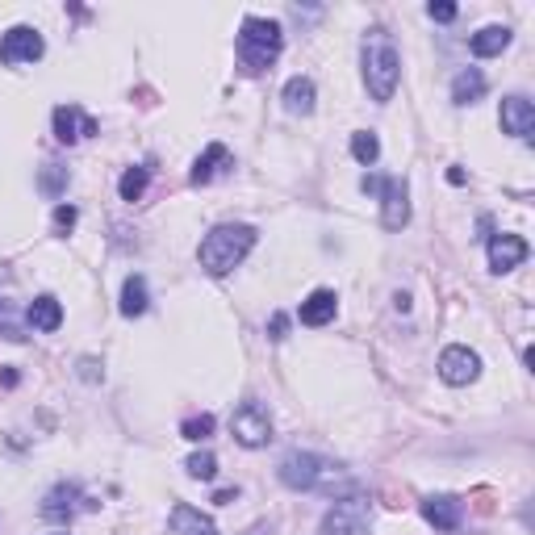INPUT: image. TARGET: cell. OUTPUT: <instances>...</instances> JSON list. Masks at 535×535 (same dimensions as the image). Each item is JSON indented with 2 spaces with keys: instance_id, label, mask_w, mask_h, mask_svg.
<instances>
[{
  "instance_id": "34",
  "label": "cell",
  "mask_w": 535,
  "mask_h": 535,
  "mask_svg": "<svg viewBox=\"0 0 535 535\" xmlns=\"http://www.w3.org/2000/svg\"><path fill=\"white\" fill-rule=\"evenodd\" d=\"M59 535H67V531H59Z\"/></svg>"
},
{
  "instance_id": "8",
  "label": "cell",
  "mask_w": 535,
  "mask_h": 535,
  "mask_svg": "<svg viewBox=\"0 0 535 535\" xmlns=\"http://www.w3.org/2000/svg\"><path fill=\"white\" fill-rule=\"evenodd\" d=\"M439 377L448 385H473L481 377V356L473 347L452 343V347H444V356H439Z\"/></svg>"
},
{
  "instance_id": "10",
  "label": "cell",
  "mask_w": 535,
  "mask_h": 535,
  "mask_svg": "<svg viewBox=\"0 0 535 535\" xmlns=\"http://www.w3.org/2000/svg\"><path fill=\"white\" fill-rule=\"evenodd\" d=\"M42 51H46V42L34 26H13L5 38H0V63H9V67L34 63V59H42Z\"/></svg>"
},
{
  "instance_id": "16",
  "label": "cell",
  "mask_w": 535,
  "mask_h": 535,
  "mask_svg": "<svg viewBox=\"0 0 535 535\" xmlns=\"http://www.w3.org/2000/svg\"><path fill=\"white\" fill-rule=\"evenodd\" d=\"M335 314H339V297L331 289H314L306 301H301V310H297V318L306 322V327H327Z\"/></svg>"
},
{
  "instance_id": "32",
  "label": "cell",
  "mask_w": 535,
  "mask_h": 535,
  "mask_svg": "<svg viewBox=\"0 0 535 535\" xmlns=\"http://www.w3.org/2000/svg\"><path fill=\"white\" fill-rule=\"evenodd\" d=\"M235 498H239V490H218V494H214V502H218V506H226V502H235Z\"/></svg>"
},
{
  "instance_id": "25",
  "label": "cell",
  "mask_w": 535,
  "mask_h": 535,
  "mask_svg": "<svg viewBox=\"0 0 535 535\" xmlns=\"http://www.w3.org/2000/svg\"><path fill=\"white\" fill-rule=\"evenodd\" d=\"M352 155H356V164H377V159H381V138L377 134H372V130H356L352 134Z\"/></svg>"
},
{
  "instance_id": "6",
  "label": "cell",
  "mask_w": 535,
  "mask_h": 535,
  "mask_svg": "<svg viewBox=\"0 0 535 535\" xmlns=\"http://www.w3.org/2000/svg\"><path fill=\"white\" fill-rule=\"evenodd\" d=\"M372 531V502L368 498H339L322 515V535H368Z\"/></svg>"
},
{
  "instance_id": "1",
  "label": "cell",
  "mask_w": 535,
  "mask_h": 535,
  "mask_svg": "<svg viewBox=\"0 0 535 535\" xmlns=\"http://www.w3.org/2000/svg\"><path fill=\"white\" fill-rule=\"evenodd\" d=\"M364 88H368V97L372 101H393V92H398V80H402V55H398V46H393V38L381 30V26H372L364 34Z\"/></svg>"
},
{
  "instance_id": "2",
  "label": "cell",
  "mask_w": 535,
  "mask_h": 535,
  "mask_svg": "<svg viewBox=\"0 0 535 535\" xmlns=\"http://www.w3.org/2000/svg\"><path fill=\"white\" fill-rule=\"evenodd\" d=\"M255 247V226H243V222H222L214 226L209 235L201 239L197 247V260L209 276H226V272H235L243 260H247V251Z\"/></svg>"
},
{
  "instance_id": "27",
  "label": "cell",
  "mask_w": 535,
  "mask_h": 535,
  "mask_svg": "<svg viewBox=\"0 0 535 535\" xmlns=\"http://www.w3.org/2000/svg\"><path fill=\"white\" fill-rule=\"evenodd\" d=\"M189 477H197V481H214L218 477V456L214 452H197V456H189Z\"/></svg>"
},
{
  "instance_id": "18",
  "label": "cell",
  "mask_w": 535,
  "mask_h": 535,
  "mask_svg": "<svg viewBox=\"0 0 535 535\" xmlns=\"http://www.w3.org/2000/svg\"><path fill=\"white\" fill-rule=\"evenodd\" d=\"M222 168H230V151H226L222 143H209V147L197 155V164H193L189 180H193V184H209L214 176H222Z\"/></svg>"
},
{
  "instance_id": "7",
  "label": "cell",
  "mask_w": 535,
  "mask_h": 535,
  "mask_svg": "<svg viewBox=\"0 0 535 535\" xmlns=\"http://www.w3.org/2000/svg\"><path fill=\"white\" fill-rule=\"evenodd\" d=\"M230 431H235V439L243 448H264L272 439V418L260 402H243L235 414H230Z\"/></svg>"
},
{
  "instance_id": "17",
  "label": "cell",
  "mask_w": 535,
  "mask_h": 535,
  "mask_svg": "<svg viewBox=\"0 0 535 535\" xmlns=\"http://www.w3.org/2000/svg\"><path fill=\"white\" fill-rule=\"evenodd\" d=\"M26 322H30L34 331H46V335H51V331H59V327H63V306H59V301H55L51 293H42V297H34V301H30Z\"/></svg>"
},
{
  "instance_id": "33",
  "label": "cell",
  "mask_w": 535,
  "mask_h": 535,
  "mask_svg": "<svg viewBox=\"0 0 535 535\" xmlns=\"http://www.w3.org/2000/svg\"><path fill=\"white\" fill-rule=\"evenodd\" d=\"M251 535H264V527H255V531H251Z\"/></svg>"
},
{
  "instance_id": "4",
  "label": "cell",
  "mask_w": 535,
  "mask_h": 535,
  "mask_svg": "<svg viewBox=\"0 0 535 535\" xmlns=\"http://www.w3.org/2000/svg\"><path fill=\"white\" fill-rule=\"evenodd\" d=\"M360 189L381 197V222H385V230H402L410 222V189H406L402 176H364Z\"/></svg>"
},
{
  "instance_id": "20",
  "label": "cell",
  "mask_w": 535,
  "mask_h": 535,
  "mask_svg": "<svg viewBox=\"0 0 535 535\" xmlns=\"http://www.w3.org/2000/svg\"><path fill=\"white\" fill-rule=\"evenodd\" d=\"M485 97V72L481 67H464V72L452 80V101L456 105H477Z\"/></svg>"
},
{
  "instance_id": "24",
  "label": "cell",
  "mask_w": 535,
  "mask_h": 535,
  "mask_svg": "<svg viewBox=\"0 0 535 535\" xmlns=\"http://www.w3.org/2000/svg\"><path fill=\"white\" fill-rule=\"evenodd\" d=\"M147 184H151V168L138 164V168H126V172H122L118 193H122V201H138V197L147 193Z\"/></svg>"
},
{
  "instance_id": "21",
  "label": "cell",
  "mask_w": 535,
  "mask_h": 535,
  "mask_svg": "<svg viewBox=\"0 0 535 535\" xmlns=\"http://www.w3.org/2000/svg\"><path fill=\"white\" fill-rule=\"evenodd\" d=\"M314 80L310 76H293L289 84H285V109L289 113H301V118H306V113H314Z\"/></svg>"
},
{
  "instance_id": "31",
  "label": "cell",
  "mask_w": 535,
  "mask_h": 535,
  "mask_svg": "<svg viewBox=\"0 0 535 535\" xmlns=\"http://www.w3.org/2000/svg\"><path fill=\"white\" fill-rule=\"evenodd\" d=\"M285 335H289V318H285V314H272V322H268V339L281 343Z\"/></svg>"
},
{
  "instance_id": "5",
  "label": "cell",
  "mask_w": 535,
  "mask_h": 535,
  "mask_svg": "<svg viewBox=\"0 0 535 535\" xmlns=\"http://www.w3.org/2000/svg\"><path fill=\"white\" fill-rule=\"evenodd\" d=\"M276 477H281L289 490H322L327 477H335V464L322 460L318 452H289L281 460V469H276Z\"/></svg>"
},
{
  "instance_id": "9",
  "label": "cell",
  "mask_w": 535,
  "mask_h": 535,
  "mask_svg": "<svg viewBox=\"0 0 535 535\" xmlns=\"http://www.w3.org/2000/svg\"><path fill=\"white\" fill-rule=\"evenodd\" d=\"M84 506H88V498H84L80 485H76V481H59L55 490L42 498L38 510H42V519H51V523H72Z\"/></svg>"
},
{
  "instance_id": "14",
  "label": "cell",
  "mask_w": 535,
  "mask_h": 535,
  "mask_svg": "<svg viewBox=\"0 0 535 535\" xmlns=\"http://www.w3.org/2000/svg\"><path fill=\"white\" fill-rule=\"evenodd\" d=\"M527 239L523 235H494L490 239V268L494 272H510V268H519L527 260Z\"/></svg>"
},
{
  "instance_id": "22",
  "label": "cell",
  "mask_w": 535,
  "mask_h": 535,
  "mask_svg": "<svg viewBox=\"0 0 535 535\" xmlns=\"http://www.w3.org/2000/svg\"><path fill=\"white\" fill-rule=\"evenodd\" d=\"M26 327H30V322L21 318L17 301L0 297V339H9V343H26Z\"/></svg>"
},
{
  "instance_id": "28",
  "label": "cell",
  "mask_w": 535,
  "mask_h": 535,
  "mask_svg": "<svg viewBox=\"0 0 535 535\" xmlns=\"http://www.w3.org/2000/svg\"><path fill=\"white\" fill-rule=\"evenodd\" d=\"M63 176H67V168H59V164H46V176H42V189L51 193V197H59L63 193Z\"/></svg>"
},
{
  "instance_id": "11",
  "label": "cell",
  "mask_w": 535,
  "mask_h": 535,
  "mask_svg": "<svg viewBox=\"0 0 535 535\" xmlns=\"http://www.w3.org/2000/svg\"><path fill=\"white\" fill-rule=\"evenodd\" d=\"M51 122H55V138H59V143H67V147L101 130V126H97V118H88V113H84L80 105H59Z\"/></svg>"
},
{
  "instance_id": "30",
  "label": "cell",
  "mask_w": 535,
  "mask_h": 535,
  "mask_svg": "<svg viewBox=\"0 0 535 535\" xmlns=\"http://www.w3.org/2000/svg\"><path fill=\"white\" fill-rule=\"evenodd\" d=\"M427 13H431V21H456V5H448V0H439V5L431 0Z\"/></svg>"
},
{
  "instance_id": "3",
  "label": "cell",
  "mask_w": 535,
  "mask_h": 535,
  "mask_svg": "<svg viewBox=\"0 0 535 535\" xmlns=\"http://www.w3.org/2000/svg\"><path fill=\"white\" fill-rule=\"evenodd\" d=\"M235 51H239V67H243V72L247 76H260V72H268L276 59H281L285 30L276 26V21H268V17H243Z\"/></svg>"
},
{
  "instance_id": "29",
  "label": "cell",
  "mask_w": 535,
  "mask_h": 535,
  "mask_svg": "<svg viewBox=\"0 0 535 535\" xmlns=\"http://www.w3.org/2000/svg\"><path fill=\"white\" fill-rule=\"evenodd\" d=\"M76 218H80V214H76V205H59V209H55V230H72Z\"/></svg>"
},
{
  "instance_id": "23",
  "label": "cell",
  "mask_w": 535,
  "mask_h": 535,
  "mask_svg": "<svg viewBox=\"0 0 535 535\" xmlns=\"http://www.w3.org/2000/svg\"><path fill=\"white\" fill-rule=\"evenodd\" d=\"M122 314L126 318L147 314V281H143V276H126V285H122Z\"/></svg>"
},
{
  "instance_id": "15",
  "label": "cell",
  "mask_w": 535,
  "mask_h": 535,
  "mask_svg": "<svg viewBox=\"0 0 535 535\" xmlns=\"http://www.w3.org/2000/svg\"><path fill=\"white\" fill-rule=\"evenodd\" d=\"M168 527H172V535H218V523L209 519V515H201V510L189 506V502H176L172 506Z\"/></svg>"
},
{
  "instance_id": "13",
  "label": "cell",
  "mask_w": 535,
  "mask_h": 535,
  "mask_svg": "<svg viewBox=\"0 0 535 535\" xmlns=\"http://www.w3.org/2000/svg\"><path fill=\"white\" fill-rule=\"evenodd\" d=\"M423 519H427L435 531H456L460 519H464V506H460V498H452V494H431V498H423Z\"/></svg>"
},
{
  "instance_id": "26",
  "label": "cell",
  "mask_w": 535,
  "mask_h": 535,
  "mask_svg": "<svg viewBox=\"0 0 535 535\" xmlns=\"http://www.w3.org/2000/svg\"><path fill=\"white\" fill-rule=\"evenodd\" d=\"M180 435H184V439H193V444H205V439L214 435V414H197V418H184Z\"/></svg>"
},
{
  "instance_id": "19",
  "label": "cell",
  "mask_w": 535,
  "mask_h": 535,
  "mask_svg": "<svg viewBox=\"0 0 535 535\" xmlns=\"http://www.w3.org/2000/svg\"><path fill=\"white\" fill-rule=\"evenodd\" d=\"M510 34L506 26H485V30H477L473 38H469V51L477 55V59H494V55H502L506 46H510Z\"/></svg>"
},
{
  "instance_id": "12",
  "label": "cell",
  "mask_w": 535,
  "mask_h": 535,
  "mask_svg": "<svg viewBox=\"0 0 535 535\" xmlns=\"http://www.w3.org/2000/svg\"><path fill=\"white\" fill-rule=\"evenodd\" d=\"M498 118H502V130L515 134V138H531V134H535V105H531L527 97H519V92L502 101V113H498Z\"/></svg>"
}]
</instances>
